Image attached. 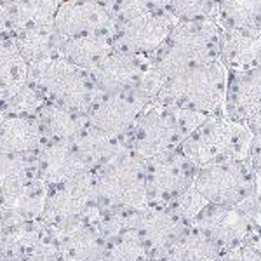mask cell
<instances>
[{
	"label": "cell",
	"mask_w": 261,
	"mask_h": 261,
	"mask_svg": "<svg viewBox=\"0 0 261 261\" xmlns=\"http://www.w3.org/2000/svg\"><path fill=\"white\" fill-rule=\"evenodd\" d=\"M220 50L221 28L214 19L178 21L150 60L155 71L167 81L179 71L220 61Z\"/></svg>",
	"instance_id": "cell-1"
},
{
	"label": "cell",
	"mask_w": 261,
	"mask_h": 261,
	"mask_svg": "<svg viewBox=\"0 0 261 261\" xmlns=\"http://www.w3.org/2000/svg\"><path fill=\"white\" fill-rule=\"evenodd\" d=\"M205 119L209 117L192 110L150 103L143 110L125 141L133 153L150 161L159 155L179 150L181 143Z\"/></svg>",
	"instance_id": "cell-2"
},
{
	"label": "cell",
	"mask_w": 261,
	"mask_h": 261,
	"mask_svg": "<svg viewBox=\"0 0 261 261\" xmlns=\"http://www.w3.org/2000/svg\"><path fill=\"white\" fill-rule=\"evenodd\" d=\"M226 75L228 71L221 61L179 71L164 82L151 103L221 117L225 115Z\"/></svg>",
	"instance_id": "cell-3"
},
{
	"label": "cell",
	"mask_w": 261,
	"mask_h": 261,
	"mask_svg": "<svg viewBox=\"0 0 261 261\" xmlns=\"http://www.w3.org/2000/svg\"><path fill=\"white\" fill-rule=\"evenodd\" d=\"M28 82L39 87L50 103L81 115H87L101 96L89 71L71 65L61 54L28 68Z\"/></svg>",
	"instance_id": "cell-4"
},
{
	"label": "cell",
	"mask_w": 261,
	"mask_h": 261,
	"mask_svg": "<svg viewBox=\"0 0 261 261\" xmlns=\"http://www.w3.org/2000/svg\"><path fill=\"white\" fill-rule=\"evenodd\" d=\"M252 130L244 122L228 117H209L181 143L179 150L197 167L247 159Z\"/></svg>",
	"instance_id": "cell-5"
},
{
	"label": "cell",
	"mask_w": 261,
	"mask_h": 261,
	"mask_svg": "<svg viewBox=\"0 0 261 261\" xmlns=\"http://www.w3.org/2000/svg\"><path fill=\"white\" fill-rule=\"evenodd\" d=\"M96 192L103 207L143 209L146 195V161L130 150L94 172Z\"/></svg>",
	"instance_id": "cell-6"
},
{
	"label": "cell",
	"mask_w": 261,
	"mask_h": 261,
	"mask_svg": "<svg viewBox=\"0 0 261 261\" xmlns=\"http://www.w3.org/2000/svg\"><path fill=\"white\" fill-rule=\"evenodd\" d=\"M193 187L209 204L242 205L258 193V178L247 159L225 161L200 167Z\"/></svg>",
	"instance_id": "cell-7"
},
{
	"label": "cell",
	"mask_w": 261,
	"mask_h": 261,
	"mask_svg": "<svg viewBox=\"0 0 261 261\" xmlns=\"http://www.w3.org/2000/svg\"><path fill=\"white\" fill-rule=\"evenodd\" d=\"M99 211L101 202L96 192L94 172H86L50 188L42 218L53 230H60L79 223H96Z\"/></svg>",
	"instance_id": "cell-8"
},
{
	"label": "cell",
	"mask_w": 261,
	"mask_h": 261,
	"mask_svg": "<svg viewBox=\"0 0 261 261\" xmlns=\"http://www.w3.org/2000/svg\"><path fill=\"white\" fill-rule=\"evenodd\" d=\"M254 200L256 197L242 205L207 204L192 225L207 235L223 252H226L259 239Z\"/></svg>",
	"instance_id": "cell-9"
},
{
	"label": "cell",
	"mask_w": 261,
	"mask_h": 261,
	"mask_svg": "<svg viewBox=\"0 0 261 261\" xmlns=\"http://www.w3.org/2000/svg\"><path fill=\"white\" fill-rule=\"evenodd\" d=\"M178 19L169 9L146 11L113 24V47L122 53L151 58L167 40Z\"/></svg>",
	"instance_id": "cell-10"
},
{
	"label": "cell",
	"mask_w": 261,
	"mask_h": 261,
	"mask_svg": "<svg viewBox=\"0 0 261 261\" xmlns=\"http://www.w3.org/2000/svg\"><path fill=\"white\" fill-rule=\"evenodd\" d=\"M199 167L181 150L146 161L148 205H167L172 199L193 187Z\"/></svg>",
	"instance_id": "cell-11"
},
{
	"label": "cell",
	"mask_w": 261,
	"mask_h": 261,
	"mask_svg": "<svg viewBox=\"0 0 261 261\" xmlns=\"http://www.w3.org/2000/svg\"><path fill=\"white\" fill-rule=\"evenodd\" d=\"M150 103L151 99L140 89L101 94L87 113V122L110 136L125 140Z\"/></svg>",
	"instance_id": "cell-12"
},
{
	"label": "cell",
	"mask_w": 261,
	"mask_h": 261,
	"mask_svg": "<svg viewBox=\"0 0 261 261\" xmlns=\"http://www.w3.org/2000/svg\"><path fill=\"white\" fill-rule=\"evenodd\" d=\"M113 21L105 0H66L53 19V27L61 39L107 33L113 30Z\"/></svg>",
	"instance_id": "cell-13"
},
{
	"label": "cell",
	"mask_w": 261,
	"mask_h": 261,
	"mask_svg": "<svg viewBox=\"0 0 261 261\" xmlns=\"http://www.w3.org/2000/svg\"><path fill=\"white\" fill-rule=\"evenodd\" d=\"M150 68V58L113 49L89 73L101 94H108V92L140 89Z\"/></svg>",
	"instance_id": "cell-14"
},
{
	"label": "cell",
	"mask_w": 261,
	"mask_h": 261,
	"mask_svg": "<svg viewBox=\"0 0 261 261\" xmlns=\"http://www.w3.org/2000/svg\"><path fill=\"white\" fill-rule=\"evenodd\" d=\"M187 226L166 205H146L140 211L136 235L150 251L151 259L159 261Z\"/></svg>",
	"instance_id": "cell-15"
},
{
	"label": "cell",
	"mask_w": 261,
	"mask_h": 261,
	"mask_svg": "<svg viewBox=\"0 0 261 261\" xmlns=\"http://www.w3.org/2000/svg\"><path fill=\"white\" fill-rule=\"evenodd\" d=\"M37 172L39 179L53 188L92 171L71 141H50L39 150Z\"/></svg>",
	"instance_id": "cell-16"
},
{
	"label": "cell",
	"mask_w": 261,
	"mask_h": 261,
	"mask_svg": "<svg viewBox=\"0 0 261 261\" xmlns=\"http://www.w3.org/2000/svg\"><path fill=\"white\" fill-rule=\"evenodd\" d=\"M226 71L225 117L246 124L261 110V68Z\"/></svg>",
	"instance_id": "cell-17"
},
{
	"label": "cell",
	"mask_w": 261,
	"mask_h": 261,
	"mask_svg": "<svg viewBox=\"0 0 261 261\" xmlns=\"http://www.w3.org/2000/svg\"><path fill=\"white\" fill-rule=\"evenodd\" d=\"M50 187L42 179H32L11 192L0 195V211L4 214L6 225L33 223L42 218L47 202Z\"/></svg>",
	"instance_id": "cell-18"
},
{
	"label": "cell",
	"mask_w": 261,
	"mask_h": 261,
	"mask_svg": "<svg viewBox=\"0 0 261 261\" xmlns=\"http://www.w3.org/2000/svg\"><path fill=\"white\" fill-rule=\"evenodd\" d=\"M21 58L27 61L28 68L39 66L42 63L60 56V49L65 39H61L53 24L27 27L11 33Z\"/></svg>",
	"instance_id": "cell-19"
},
{
	"label": "cell",
	"mask_w": 261,
	"mask_h": 261,
	"mask_svg": "<svg viewBox=\"0 0 261 261\" xmlns=\"http://www.w3.org/2000/svg\"><path fill=\"white\" fill-rule=\"evenodd\" d=\"M42 143L37 117H6L0 122V155H28L39 151Z\"/></svg>",
	"instance_id": "cell-20"
},
{
	"label": "cell",
	"mask_w": 261,
	"mask_h": 261,
	"mask_svg": "<svg viewBox=\"0 0 261 261\" xmlns=\"http://www.w3.org/2000/svg\"><path fill=\"white\" fill-rule=\"evenodd\" d=\"M71 143L77 146V150L81 151L84 161L87 162L92 172L105 167L107 164L115 161L124 151L129 150L125 140L110 136V134L92 127L89 124Z\"/></svg>",
	"instance_id": "cell-21"
},
{
	"label": "cell",
	"mask_w": 261,
	"mask_h": 261,
	"mask_svg": "<svg viewBox=\"0 0 261 261\" xmlns=\"http://www.w3.org/2000/svg\"><path fill=\"white\" fill-rule=\"evenodd\" d=\"M113 47L112 32L107 33H91V35L73 37V39H65L61 44L60 54L71 65L79 68L91 71L99 65Z\"/></svg>",
	"instance_id": "cell-22"
},
{
	"label": "cell",
	"mask_w": 261,
	"mask_h": 261,
	"mask_svg": "<svg viewBox=\"0 0 261 261\" xmlns=\"http://www.w3.org/2000/svg\"><path fill=\"white\" fill-rule=\"evenodd\" d=\"M220 61L226 70L261 68V33L247 35L241 32L221 30Z\"/></svg>",
	"instance_id": "cell-23"
},
{
	"label": "cell",
	"mask_w": 261,
	"mask_h": 261,
	"mask_svg": "<svg viewBox=\"0 0 261 261\" xmlns=\"http://www.w3.org/2000/svg\"><path fill=\"white\" fill-rule=\"evenodd\" d=\"M223 251L205 233L188 225L159 261H216Z\"/></svg>",
	"instance_id": "cell-24"
},
{
	"label": "cell",
	"mask_w": 261,
	"mask_h": 261,
	"mask_svg": "<svg viewBox=\"0 0 261 261\" xmlns=\"http://www.w3.org/2000/svg\"><path fill=\"white\" fill-rule=\"evenodd\" d=\"M35 117L40 124L44 138L49 136L53 138V141H73L89 124L87 115L70 112L50 101L40 108Z\"/></svg>",
	"instance_id": "cell-25"
},
{
	"label": "cell",
	"mask_w": 261,
	"mask_h": 261,
	"mask_svg": "<svg viewBox=\"0 0 261 261\" xmlns=\"http://www.w3.org/2000/svg\"><path fill=\"white\" fill-rule=\"evenodd\" d=\"M216 23L221 30L261 33V0H220Z\"/></svg>",
	"instance_id": "cell-26"
},
{
	"label": "cell",
	"mask_w": 261,
	"mask_h": 261,
	"mask_svg": "<svg viewBox=\"0 0 261 261\" xmlns=\"http://www.w3.org/2000/svg\"><path fill=\"white\" fill-rule=\"evenodd\" d=\"M28 84V65L11 35L0 39V103Z\"/></svg>",
	"instance_id": "cell-27"
},
{
	"label": "cell",
	"mask_w": 261,
	"mask_h": 261,
	"mask_svg": "<svg viewBox=\"0 0 261 261\" xmlns=\"http://www.w3.org/2000/svg\"><path fill=\"white\" fill-rule=\"evenodd\" d=\"M37 178V162L30 164L24 155H0V195Z\"/></svg>",
	"instance_id": "cell-28"
},
{
	"label": "cell",
	"mask_w": 261,
	"mask_h": 261,
	"mask_svg": "<svg viewBox=\"0 0 261 261\" xmlns=\"http://www.w3.org/2000/svg\"><path fill=\"white\" fill-rule=\"evenodd\" d=\"M101 261H153L150 251L136 233L120 235L107 241Z\"/></svg>",
	"instance_id": "cell-29"
},
{
	"label": "cell",
	"mask_w": 261,
	"mask_h": 261,
	"mask_svg": "<svg viewBox=\"0 0 261 261\" xmlns=\"http://www.w3.org/2000/svg\"><path fill=\"white\" fill-rule=\"evenodd\" d=\"M45 103H47V98L44 96V92L28 82L14 96L0 103V107L6 117H35Z\"/></svg>",
	"instance_id": "cell-30"
},
{
	"label": "cell",
	"mask_w": 261,
	"mask_h": 261,
	"mask_svg": "<svg viewBox=\"0 0 261 261\" xmlns=\"http://www.w3.org/2000/svg\"><path fill=\"white\" fill-rule=\"evenodd\" d=\"M167 9L178 21H216L220 0H171Z\"/></svg>",
	"instance_id": "cell-31"
},
{
	"label": "cell",
	"mask_w": 261,
	"mask_h": 261,
	"mask_svg": "<svg viewBox=\"0 0 261 261\" xmlns=\"http://www.w3.org/2000/svg\"><path fill=\"white\" fill-rule=\"evenodd\" d=\"M113 21H122L146 11L167 9L171 0H105Z\"/></svg>",
	"instance_id": "cell-32"
},
{
	"label": "cell",
	"mask_w": 261,
	"mask_h": 261,
	"mask_svg": "<svg viewBox=\"0 0 261 261\" xmlns=\"http://www.w3.org/2000/svg\"><path fill=\"white\" fill-rule=\"evenodd\" d=\"M209 202L200 195L199 190L195 187H190L188 190H185L181 195L176 199H172L166 207H169L181 221H185L187 225H192L193 220L199 216V213L207 205Z\"/></svg>",
	"instance_id": "cell-33"
},
{
	"label": "cell",
	"mask_w": 261,
	"mask_h": 261,
	"mask_svg": "<svg viewBox=\"0 0 261 261\" xmlns=\"http://www.w3.org/2000/svg\"><path fill=\"white\" fill-rule=\"evenodd\" d=\"M223 261H261V239H254L221 254Z\"/></svg>",
	"instance_id": "cell-34"
},
{
	"label": "cell",
	"mask_w": 261,
	"mask_h": 261,
	"mask_svg": "<svg viewBox=\"0 0 261 261\" xmlns=\"http://www.w3.org/2000/svg\"><path fill=\"white\" fill-rule=\"evenodd\" d=\"M247 161L251 162L252 169L256 172L258 185L261 187V133L252 134V141L249 146V153H247Z\"/></svg>",
	"instance_id": "cell-35"
},
{
	"label": "cell",
	"mask_w": 261,
	"mask_h": 261,
	"mask_svg": "<svg viewBox=\"0 0 261 261\" xmlns=\"http://www.w3.org/2000/svg\"><path fill=\"white\" fill-rule=\"evenodd\" d=\"M246 124H247V127L252 130V134L261 133V110L258 113H254V115H252Z\"/></svg>",
	"instance_id": "cell-36"
},
{
	"label": "cell",
	"mask_w": 261,
	"mask_h": 261,
	"mask_svg": "<svg viewBox=\"0 0 261 261\" xmlns=\"http://www.w3.org/2000/svg\"><path fill=\"white\" fill-rule=\"evenodd\" d=\"M4 228H6V220H4V214L0 211V233L4 231Z\"/></svg>",
	"instance_id": "cell-37"
},
{
	"label": "cell",
	"mask_w": 261,
	"mask_h": 261,
	"mask_svg": "<svg viewBox=\"0 0 261 261\" xmlns=\"http://www.w3.org/2000/svg\"><path fill=\"white\" fill-rule=\"evenodd\" d=\"M258 233H259V239H261V216L258 218Z\"/></svg>",
	"instance_id": "cell-38"
},
{
	"label": "cell",
	"mask_w": 261,
	"mask_h": 261,
	"mask_svg": "<svg viewBox=\"0 0 261 261\" xmlns=\"http://www.w3.org/2000/svg\"><path fill=\"white\" fill-rule=\"evenodd\" d=\"M4 119H6V113H4V110H2V107H0V122H2Z\"/></svg>",
	"instance_id": "cell-39"
},
{
	"label": "cell",
	"mask_w": 261,
	"mask_h": 261,
	"mask_svg": "<svg viewBox=\"0 0 261 261\" xmlns=\"http://www.w3.org/2000/svg\"><path fill=\"white\" fill-rule=\"evenodd\" d=\"M216 261H223V259H221V258H220V259H216Z\"/></svg>",
	"instance_id": "cell-40"
},
{
	"label": "cell",
	"mask_w": 261,
	"mask_h": 261,
	"mask_svg": "<svg viewBox=\"0 0 261 261\" xmlns=\"http://www.w3.org/2000/svg\"><path fill=\"white\" fill-rule=\"evenodd\" d=\"M0 2H4V0H0Z\"/></svg>",
	"instance_id": "cell-41"
}]
</instances>
